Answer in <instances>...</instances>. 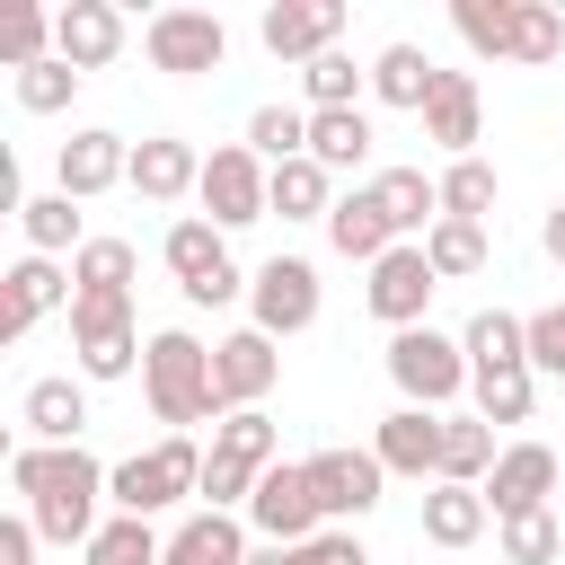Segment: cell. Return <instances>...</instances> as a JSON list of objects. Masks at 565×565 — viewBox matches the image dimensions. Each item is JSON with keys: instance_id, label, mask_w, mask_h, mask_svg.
Returning a JSON list of instances; mask_svg holds the SVG:
<instances>
[{"instance_id": "25", "label": "cell", "mask_w": 565, "mask_h": 565, "mask_svg": "<svg viewBox=\"0 0 565 565\" xmlns=\"http://www.w3.org/2000/svg\"><path fill=\"white\" fill-rule=\"evenodd\" d=\"M159 256H168L177 291H194V282H212V274L230 265V230H212L203 212H177V221H168V238H159Z\"/></svg>"}, {"instance_id": "33", "label": "cell", "mask_w": 565, "mask_h": 565, "mask_svg": "<svg viewBox=\"0 0 565 565\" xmlns=\"http://www.w3.org/2000/svg\"><path fill=\"white\" fill-rule=\"evenodd\" d=\"M309 159H318L327 177H344V168H362V159H371V115H362V106H335V115H309Z\"/></svg>"}, {"instance_id": "4", "label": "cell", "mask_w": 565, "mask_h": 565, "mask_svg": "<svg viewBox=\"0 0 565 565\" xmlns=\"http://www.w3.org/2000/svg\"><path fill=\"white\" fill-rule=\"evenodd\" d=\"M141 327H132V291H79L71 300V362L79 380H132L141 371Z\"/></svg>"}, {"instance_id": "16", "label": "cell", "mask_w": 565, "mask_h": 565, "mask_svg": "<svg viewBox=\"0 0 565 565\" xmlns=\"http://www.w3.org/2000/svg\"><path fill=\"white\" fill-rule=\"evenodd\" d=\"M0 282H9V318H0V335H9V344H18V335H35L53 309L71 318V300H79V282H71V265H62V256H18Z\"/></svg>"}, {"instance_id": "9", "label": "cell", "mask_w": 565, "mask_h": 565, "mask_svg": "<svg viewBox=\"0 0 565 565\" xmlns=\"http://www.w3.org/2000/svg\"><path fill=\"white\" fill-rule=\"evenodd\" d=\"M247 530H256L265 547H309V539L327 530L318 486H309V468H300V459H274V468L256 477V494H247Z\"/></svg>"}, {"instance_id": "28", "label": "cell", "mask_w": 565, "mask_h": 565, "mask_svg": "<svg viewBox=\"0 0 565 565\" xmlns=\"http://www.w3.org/2000/svg\"><path fill=\"white\" fill-rule=\"evenodd\" d=\"M494 459H503V441L486 415H441V486H486Z\"/></svg>"}, {"instance_id": "29", "label": "cell", "mask_w": 565, "mask_h": 565, "mask_svg": "<svg viewBox=\"0 0 565 565\" xmlns=\"http://www.w3.org/2000/svg\"><path fill=\"white\" fill-rule=\"evenodd\" d=\"M486 521H494V512H486L477 486H424V539H433V547H477Z\"/></svg>"}, {"instance_id": "14", "label": "cell", "mask_w": 565, "mask_h": 565, "mask_svg": "<svg viewBox=\"0 0 565 565\" xmlns=\"http://www.w3.org/2000/svg\"><path fill=\"white\" fill-rule=\"evenodd\" d=\"M335 35H344V0H274L265 18H256V44L274 53V62H318V53H335Z\"/></svg>"}, {"instance_id": "17", "label": "cell", "mask_w": 565, "mask_h": 565, "mask_svg": "<svg viewBox=\"0 0 565 565\" xmlns=\"http://www.w3.org/2000/svg\"><path fill=\"white\" fill-rule=\"evenodd\" d=\"M124 35H132V26H124L115 0H62V9H53V53H62L79 79L106 71V62L124 53Z\"/></svg>"}, {"instance_id": "26", "label": "cell", "mask_w": 565, "mask_h": 565, "mask_svg": "<svg viewBox=\"0 0 565 565\" xmlns=\"http://www.w3.org/2000/svg\"><path fill=\"white\" fill-rule=\"evenodd\" d=\"M371 194H380V212H388L397 238H424L441 221V177H424V168H380Z\"/></svg>"}, {"instance_id": "5", "label": "cell", "mask_w": 565, "mask_h": 565, "mask_svg": "<svg viewBox=\"0 0 565 565\" xmlns=\"http://www.w3.org/2000/svg\"><path fill=\"white\" fill-rule=\"evenodd\" d=\"M388 380H397V406H450L477 371H468V344L459 335H441V327H406V335H388Z\"/></svg>"}, {"instance_id": "27", "label": "cell", "mask_w": 565, "mask_h": 565, "mask_svg": "<svg viewBox=\"0 0 565 565\" xmlns=\"http://www.w3.org/2000/svg\"><path fill=\"white\" fill-rule=\"evenodd\" d=\"M18 230H26V256H79L88 230H79V203L53 185V194H18Z\"/></svg>"}, {"instance_id": "23", "label": "cell", "mask_w": 565, "mask_h": 565, "mask_svg": "<svg viewBox=\"0 0 565 565\" xmlns=\"http://www.w3.org/2000/svg\"><path fill=\"white\" fill-rule=\"evenodd\" d=\"M327 247H335V256H353V265H380V256H388V247H406V238L388 230L380 194H371V185H353V194H335V212H327Z\"/></svg>"}, {"instance_id": "40", "label": "cell", "mask_w": 565, "mask_h": 565, "mask_svg": "<svg viewBox=\"0 0 565 565\" xmlns=\"http://www.w3.org/2000/svg\"><path fill=\"white\" fill-rule=\"evenodd\" d=\"M494 194H503V185H494L486 159H450V168H441V221H486Z\"/></svg>"}, {"instance_id": "51", "label": "cell", "mask_w": 565, "mask_h": 565, "mask_svg": "<svg viewBox=\"0 0 565 565\" xmlns=\"http://www.w3.org/2000/svg\"><path fill=\"white\" fill-rule=\"evenodd\" d=\"M247 565H291V547H256V556H247Z\"/></svg>"}, {"instance_id": "8", "label": "cell", "mask_w": 565, "mask_h": 565, "mask_svg": "<svg viewBox=\"0 0 565 565\" xmlns=\"http://www.w3.org/2000/svg\"><path fill=\"white\" fill-rule=\"evenodd\" d=\"M318 309H327V291H318V265H309V256H265V265H256V282H247V327H265V335L282 344V335H309Z\"/></svg>"}, {"instance_id": "7", "label": "cell", "mask_w": 565, "mask_h": 565, "mask_svg": "<svg viewBox=\"0 0 565 565\" xmlns=\"http://www.w3.org/2000/svg\"><path fill=\"white\" fill-rule=\"evenodd\" d=\"M265 194H274V168H265L247 141H221V150L203 159V194H194V203H203V221H212V230L274 221V203H265Z\"/></svg>"}, {"instance_id": "6", "label": "cell", "mask_w": 565, "mask_h": 565, "mask_svg": "<svg viewBox=\"0 0 565 565\" xmlns=\"http://www.w3.org/2000/svg\"><path fill=\"white\" fill-rule=\"evenodd\" d=\"M141 53H150V71H168V79H203V71H221L230 62V26L212 18V9H150L141 18Z\"/></svg>"}, {"instance_id": "32", "label": "cell", "mask_w": 565, "mask_h": 565, "mask_svg": "<svg viewBox=\"0 0 565 565\" xmlns=\"http://www.w3.org/2000/svg\"><path fill=\"white\" fill-rule=\"evenodd\" d=\"M459 344H468V371H512V362H530V318L477 309V318L459 327Z\"/></svg>"}, {"instance_id": "21", "label": "cell", "mask_w": 565, "mask_h": 565, "mask_svg": "<svg viewBox=\"0 0 565 565\" xmlns=\"http://www.w3.org/2000/svg\"><path fill=\"white\" fill-rule=\"evenodd\" d=\"M424 141L450 150V159H477L486 141V97H477V71H441L433 106H424Z\"/></svg>"}, {"instance_id": "37", "label": "cell", "mask_w": 565, "mask_h": 565, "mask_svg": "<svg viewBox=\"0 0 565 565\" xmlns=\"http://www.w3.org/2000/svg\"><path fill=\"white\" fill-rule=\"evenodd\" d=\"M424 256H433V274L441 282H468V274H486V221H433L424 230Z\"/></svg>"}, {"instance_id": "1", "label": "cell", "mask_w": 565, "mask_h": 565, "mask_svg": "<svg viewBox=\"0 0 565 565\" xmlns=\"http://www.w3.org/2000/svg\"><path fill=\"white\" fill-rule=\"evenodd\" d=\"M106 477L115 468H97V450L88 441H18L9 450V486H18V512L35 521V539H53V547H88L97 530H106Z\"/></svg>"}, {"instance_id": "45", "label": "cell", "mask_w": 565, "mask_h": 565, "mask_svg": "<svg viewBox=\"0 0 565 565\" xmlns=\"http://www.w3.org/2000/svg\"><path fill=\"white\" fill-rule=\"evenodd\" d=\"M494 539H503V565H556V556H565V530H556V512H530V521H503Z\"/></svg>"}, {"instance_id": "48", "label": "cell", "mask_w": 565, "mask_h": 565, "mask_svg": "<svg viewBox=\"0 0 565 565\" xmlns=\"http://www.w3.org/2000/svg\"><path fill=\"white\" fill-rule=\"evenodd\" d=\"M291 565H371V547L353 530H318L309 547H291Z\"/></svg>"}, {"instance_id": "46", "label": "cell", "mask_w": 565, "mask_h": 565, "mask_svg": "<svg viewBox=\"0 0 565 565\" xmlns=\"http://www.w3.org/2000/svg\"><path fill=\"white\" fill-rule=\"evenodd\" d=\"M194 494H203V512H247V494H256V468H238V459H221V450H212Z\"/></svg>"}, {"instance_id": "10", "label": "cell", "mask_w": 565, "mask_h": 565, "mask_svg": "<svg viewBox=\"0 0 565 565\" xmlns=\"http://www.w3.org/2000/svg\"><path fill=\"white\" fill-rule=\"evenodd\" d=\"M433 291H441V274H433L424 238H406V247H388V256L371 265V282H362V309H371L388 335H406V327H424Z\"/></svg>"}, {"instance_id": "38", "label": "cell", "mask_w": 565, "mask_h": 565, "mask_svg": "<svg viewBox=\"0 0 565 565\" xmlns=\"http://www.w3.org/2000/svg\"><path fill=\"white\" fill-rule=\"evenodd\" d=\"M247 150H256L265 168L309 159V106H256V115H247Z\"/></svg>"}, {"instance_id": "12", "label": "cell", "mask_w": 565, "mask_h": 565, "mask_svg": "<svg viewBox=\"0 0 565 565\" xmlns=\"http://www.w3.org/2000/svg\"><path fill=\"white\" fill-rule=\"evenodd\" d=\"M274 380H282V344H274L265 327H230V335H212V397H221V415L265 406Z\"/></svg>"}, {"instance_id": "36", "label": "cell", "mask_w": 565, "mask_h": 565, "mask_svg": "<svg viewBox=\"0 0 565 565\" xmlns=\"http://www.w3.org/2000/svg\"><path fill=\"white\" fill-rule=\"evenodd\" d=\"M79 565H168V539L132 512H106V530L79 547Z\"/></svg>"}, {"instance_id": "15", "label": "cell", "mask_w": 565, "mask_h": 565, "mask_svg": "<svg viewBox=\"0 0 565 565\" xmlns=\"http://www.w3.org/2000/svg\"><path fill=\"white\" fill-rule=\"evenodd\" d=\"M53 185H62L71 203H97L106 185H132V141H124V132H106V124L71 132V141L53 150Z\"/></svg>"}, {"instance_id": "34", "label": "cell", "mask_w": 565, "mask_h": 565, "mask_svg": "<svg viewBox=\"0 0 565 565\" xmlns=\"http://www.w3.org/2000/svg\"><path fill=\"white\" fill-rule=\"evenodd\" d=\"M212 450H221V459H238V468H256V477H265V468H274V459H282V424H274V415H265V406H238V415H221V424H212Z\"/></svg>"}, {"instance_id": "44", "label": "cell", "mask_w": 565, "mask_h": 565, "mask_svg": "<svg viewBox=\"0 0 565 565\" xmlns=\"http://www.w3.org/2000/svg\"><path fill=\"white\" fill-rule=\"evenodd\" d=\"M9 88H18V106H26V115H62V106L79 97V71H71V62L53 53V62H35V71H18Z\"/></svg>"}, {"instance_id": "35", "label": "cell", "mask_w": 565, "mask_h": 565, "mask_svg": "<svg viewBox=\"0 0 565 565\" xmlns=\"http://www.w3.org/2000/svg\"><path fill=\"white\" fill-rule=\"evenodd\" d=\"M362 88H371V62H353L344 44H335V53H318V62L300 71V97H309V115H335V106H362Z\"/></svg>"}, {"instance_id": "30", "label": "cell", "mask_w": 565, "mask_h": 565, "mask_svg": "<svg viewBox=\"0 0 565 565\" xmlns=\"http://www.w3.org/2000/svg\"><path fill=\"white\" fill-rule=\"evenodd\" d=\"M450 26L477 62H512V35H521V0H450Z\"/></svg>"}, {"instance_id": "2", "label": "cell", "mask_w": 565, "mask_h": 565, "mask_svg": "<svg viewBox=\"0 0 565 565\" xmlns=\"http://www.w3.org/2000/svg\"><path fill=\"white\" fill-rule=\"evenodd\" d=\"M141 397L168 433H194V424H221V397H212V344L185 335V327H159L150 353H141Z\"/></svg>"}, {"instance_id": "39", "label": "cell", "mask_w": 565, "mask_h": 565, "mask_svg": "<svg viewBox=\"0 0 565 565\" xmlns=\"http://www.w3.org/2000/svg\"><path fill=\"white\" fill-rule=\"evenodd\" d=\"M468 397H477V415H486V424H530L539 371H530V362H512V371H477V380H468Z\"/></svg>"}, {"instance_id": "31", "label": "cell", "mask_w": 565, "mask_h": 565, "mask_svg": "<svg viewBox=\"0 0 565 565\" xmlns=\"http://www.w3.org/2000/svg\"><path fill=\"white\" fill-rule=\"evenodd\" d=\"M265 203H274V221H318V230H327V212H335V177H327L318 159H282Z\"/></svg>"}, {"instance_id": "3", "label": "cell", "mask_w": 565, "mask_h": 565, "mask_svg": "<svg viewBox=\"0 0 565 565\" xmlns=\"http://www.w3.org/2000/svg\"><path fill=\"white\" fill-rule=\"evenodd\" d=\"M203 441L194 433H159L150 450H132V459H115V477H106V503L115 512H132V521H159L168 503H185L194 486H203Z\"/></svg>"}, {"instance_id": "20", "label": "cell", "mask_w": 565, "mask_h": 565, "mask_svg": "<svg viewBox=\"0 0 565 565\" xmlns=\"http://www.w3.org/2000/svg\"><path fill=\"white\" fill-rule=\"evenodd\" d=\"M18 424H26V441H79L88 433V380L79 371H44V380H26V397H18Z\"/></svg>"}, {"instance_id": "42", "label": "cell", "mask_w": 565, "mask_h": 565, "mask_svg": "<svg viewBox=\"0 0 565 565\" xmlns=\"http://www.w3.org/2000/svg\"><path fill=\"white\" fill-rule=\"evenodd\" d=\"M0 62H9V71L53 62V9H35V0H26V9H9V18H0Z\"/></svg>"}, {"instance_id": "47", "label": "cell", "mask_w": 565, "mask_h": 565, "mask_svg": "<svg viewBox=\"0 0 565 565\" xmlns=\"http://www.w3.org/2000/svg\"><path fill=\"white\" fill-rule=\"evenodd\" d=\"M530 371L539 380H565V300L530 309Z\"/></svg>"}, {"instance_id": "18", "label": "cell", "mask_w": 565, "mask_h": 565, "mask_svg": "<svg viewBox=\"0 0 565 565\" xmlns=\"http://www.w3.org/2000/svg\"><path fill=\"white\" fill-rule=\"evenodd\" d=\"M380 468L388 477H415V486H441V415L433 406H388L380 433H371Z\"/></svg>"}, {"instance_id": "24", "label": "cell", "mask_w": 565, "mask_h": 565, "mask_svg": "<svg viewBox=\"0 0 565 565\" xmlns=\"http://www.w3.org/2000/svg\"><path fill=\"white\" fill-rule=\"evenodd\" d=\"M247 521L238 512H185L168 530V565H247Z\"/></svg>"}, {"instance_id": "11", "label": "cell", "mask_w": 565, "mask_h": 565, "mask_svg": "<svg viewBox=\"0 0 565 565\" xmlns=\"http://www.w3.org/2000/svg\"><path fill=\"white\" fill-rule=\"evenodd\" d=\"M300 468H309V486H318V512H327V530H353V521H371V512H380V486H388L380 450H353V441H335V450H318V459H300Z\"/></svg>"}, {"instance_id": "41", "label": "cell", "mask_w": 565, "mask_h": 565, "mask_svg": "<svg viewBox=\"0 0 565 565\" xmlns=\"http://www.w3.org/2000/svg\"><path fill=\"white\" fill-rule=\"evenodd\" d=\"M132 274H141L132 238H88V247L71 256V282H79V291H132Z\"/></svg>"}, {"instance_id": "50", "label": "cell", "mask_w": 565, "mask_h": 565, "mask_svg": "<svg viewBox=\"0 0 565 565\" xmlns=\"http://www.w3.org/2000/svg\"><path fill=\"white\" fill-rule=\"evenodd\" d=\"M539 247H547V256H556V265H565V194H556V203H547V221H539Z\"/></svg>"}, {"instance_id": "19", "label": "cell", "mask_w": 565, "mask_h": 565, "mask_svg": "<svg viewBox=\"0 0 565 565\" xmlns=\"http://www.w3.org/2000/svg\"><path fill=\"white\" fill-rule=\"evenodd\" d=\"M132 194H141V203H185V194H203V150H194L185 132L132 141Z\"/></svg>"}, {"instance_id": "43", "label": "cell", "mask_w": 565, "mask_h": 565, "mask_svg": "<svg viewBox=\"0 0 565 565\" xmlns=\"http://www.w3.org/2000/svg\"><path fill=\"white\" fill-rule=\"evenodd\" d=\"M565 53V9H547V0H521V35H512V62L521 71H547Z\"/></svg>"}, {"instance_id": "22", "label": "cell", "mask_w": 565, "mask_h": 565, "mask_svg": "<svg viewBox=\"0 0 565 565\" xmlns=\"http://www.w3.org/2000/svg\"><path fill=\"white\" fill-rule=\"evenodd\" d=\"M433 88H441V62H433L424 44H406V35H397V44H380V53H371V97H380V106L424 115V106H433Z\"/></svg>"}, {"instance_id": "13", "label": "cell", "mask_w": 565, "mask_h": 565, "mask_svg": "<svg viewBox=\"0 0 565 565\" xmlns=\"http://www.w3.org/2000/svg\"><path fill=\"white\" fill-rule=\"evenodd\" d=\"M556 477H565V459H556L547 441H503V459H494V477H486L477 494H486V512H494V530H503V521H530V512H547Z\"/></svg>"}, {"instance_id": "49", "label": "cell", "mask_w": 565, "mask_h": 565, "mask_svg": "<svg viewBox=\"0 0 565 565\" xmlns=\"http://www.w3.org/2000/svg\"><path fill=\"white\" fill-rule=\"evenodd\" d=\"M35 547H44V539H35V521H26V512H9V521H0V565H35Z\"/></svg>"}]
</instances>
